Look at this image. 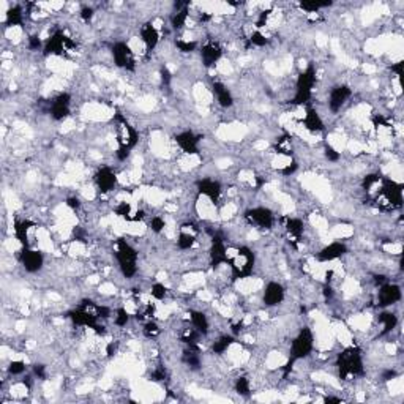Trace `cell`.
Returning a JSON list of instances; mask_svg holds the SVG:
<instances>
[{"mask_svg":"<svg viewBox=\"0 0 404 404\" xmlns=\"http://www.w3.org/2000/svg\"><path fill=\"white\" fill-rule=\"evenodd\" d=\"M160 76H161V82H163L164 85H169V84H171L172 76H171V73H169L167 68H161V70H160Z\"/></svg>","mask_w":404,"mask_h":404,"instance_id":"55","label":"cell"},{"mask_svg":"<svg viewBox=\"0 0 404 404\" xmlns=\"http://www.w3.org/2000/svg\"><path fill=\"white\" fill-rule=\"evenodd\" d=\"M379 185H381V190L374 196L376 207L384 212L399 208L402 205V185L387 177H382Z\"/></svg>","mask_w":404,"mask_h":404,"instance_id":"2","label":"cell"},{"mask_svg":"<svg viewBox=\"0 0 404 404\" xmlns=\"http://www.w3.org/2000/svg\"><path fill=\"white\" fill-rule=\"evenodd\" d=\"M396 376H398V374H396V371H393V370H387V371H384V374H382V381L388 382V381L395 379Z\"/></svg>","mask_w":404,"mask_h":404,"instance_id":"57","label":"cell"},{"mask_svg":"<svg viewBox=\"0 0 404 404\" xmlns=\"http://www.w3.org/2000/svg\"><path fill=\"white\" fill-rule=\"evenodd\" d=\"M270 13H272V10H265V11L260 13L259 18H257V21H256V27H257V29L264 27V25L267 24V19H268V16H270Z\"/></svg>","mask_w":404,"mask_h":404,"instance_id":"51","label":"cell"},{"mask_svg":"<svg viewBox=\"0 0 404 404\" xmlns=\"http://www.w3.org/2000/svg\"><path fill=\"white\" fill-rule=\"evenodd\" d=\"M275 152L278 155H284V156H291L292 155V141H291V136L288 134H284L281 136L278 141H277V144H275Z\"/></svg>","mask_w":404,"mask_h":404,"instance_id":"35","label":"cell"},{"mask_svg":"<svg viewBox=\"0 0 404 404\" xmlns=\"http://www.w3.org/2000/svg\"><path fill=\"white\" fill-rule=\"evenodd\" d=\"M131 213H133V208H131V205H129L128 202H120L119 205L115 207V215L123 218V219H126V221H129V218H131Z\"/></svg>","mask_w":404,"mask_h":404,"instance_id":"40","label":"cell"},{"mask_svg":"<svg viewBox=\"0 0 404 404\" xmlns=\"http://www.w3.org/2000/svg\"><path fill=\"white\" fill-rule=\"evenodd\" d=\"M43 46V43H41V40L40 38H38V35H32L30 38H29V49H32V51H38ZM44 48V46H43Z\"/></svg>","mask_w":404,"mask_h":404,"instance_id":"53","label":"cell"},{"mask_svg":"<svg viewBox=\"0 0 404 404\" xmlns=\"http://www.w3.org/2000/svg\"><path fill=\"white\" fill-rule=\"evenodd\" d=\"M198 352H199V349L188 347V350H185L184 355H182V362H184L187 367H190L193 370H198L201 367V357Z\"/></svg>","mask_w":404,"mask_h":404,"instance_id":"33","label":"cell"},{"mask_svg":"<svg viewBox=\"0 0 404 404\" xmlns=\"http://www.w3.org/2000/svg\"><path fill=\"white\" fill-rule=\"evenodd\" d=\"M350 95H352V88H350L349 85H346V84L333 87L330 95H329V109L333 114H336L344 106L346 101L350 98Z\"/></svg>","mask_w":404,"mask_h":404,"instance_id":"15","label":"cell"},{"mask_svg":"<svg viewBox=\"0 0 404 404\" xmlns=\"http://www.w3.org/2000/svg\"><path fill=\"white\" fill-rule=\"evenodd\" d=\"M142 332H144V336L149 338V340H153V338H156L160 335V327L156 325V322L153 321H149L146 325H144V329H142Z\"/></svg>","mask_w":404,"mask_h":404,"instance_id":"41","label":"cell"},{"mask_svg":"<svg viewBox=\"0 0 404 404\" xmlns=\"http://www.w3.org/2000/svg\"><path fill=\"white\" fill-rule=\"evenodd\" d=\"M268 44V38L265 35H262L259 30L253 32L248 38V41H246V48H251V46H257V48H262Z\"/></svg>","mask_w":404,"mask_h":404,"instance_id":"37","label":"cell"},{"mask_svg":"<svg viewBox=\"0 0 404 404\" xmlns=\"http://www.w3.org/2000/svg\"><path fill=\"white\" fill-rule=\"evenodd\" d=\"M212 92L213 95L216 97L218 100V104L221 108H232V104H234V98H232V94L229 92V88L221 82V81H212Z\"/></svg>","mask_w":404,"mask_h":404,"instance_id":"25","label":"cell"},{"mask_svg":"<svg viewBox=\"0 0 404 404\" xmlns=\"http://www.w3.org/2000/svg\"><path fill=\"white\" fill-rule=\"evenodd\" d=\"M164 379H166V371H164V368H156L150 374V381H153V382H163Z\"/></svg>","mask_w":404,"mask_h":404,"instance_id":"49","label":"cell"},{"mask_svg":"<svg viewBox=\"0 0 404 404\" xmlns=\"http://www.w3.org/2000/svg\"><path fill=\"white\" fill-rule=\"evenodd\" d=\"M208 256H210V265L213 268L223 265V264H228L229 260V256H228V250H226V245H225V240L221 236H213L212 239V246H210V251H208Z\"/></svg>","mask_w":404,"mask_h":404,"instance_id":"13","label":"cell"},{"mask_svg":"<svg viewBox=\"0 0 404 404\" xmlns=\"http://www.w3.org/2000/svg\"><path fill=\"white\" fill-rule=\"evenodd\" d=\"M298 169V164H297V161H291L289 164H286L283 169H281V174L283 175H291V174H294L295 171Z\"/></svg>","mask_w":404,"mask_h":404,"instance_id":"54","label":"cell"},{"mask_svg":"<svg viewBox=\"0 0 404 404\" xmlns=\"http://www.w3.org/2000/svg\"><path fill=\"white\" fill-rule=\"evenodd\" d=\"M190 319H191V325L196 329L202 336H205L208 333V329H210V324H208L207 316L204 315L202 311H196L191 309L190 311Z\"/></svg>","mask_w":404,"mask_h":404,"instance_id":"29","label":"cell"},{"mask_svg":"<svg viewBox=\"0 0 404 404\" xmlns=\"http://www.w3.org/2000/svg\"><path fill=\"white\" fill-rule=\"evenodd\" d=\"M175 46L180 52H185V54H188V52H193V51H196L198 44L196 41H185V40H177L175 41Z\"/></svg>","mask_w":404,"mask_h":404,"instance_id":"45","label":"cell"},{"mask_svg":"<svg viewBox=\"0 0 404 404\" xmlns=\"http://www.w3.org/2000/svg\"><path fill=\"white\" fill-rule=\"evenodd\" d=\"M377 321H379V324L382 325V332H381V336L387 335L392 332L396 325H398V318L395 312H388V311H384L379 315V318H377Z\"/></svg>","mask_w":404,"mask_h":404,"instance_id":"30","label":"cell"},{"mask_svg":"<svg viewBox=\"0 0 404 404\" xmlns=\"http://www.w3.org/2000/svg\"><path fill=\"white\" fill-rule=\"evenodd\" d=\"M74 49V43L62 30H56L44 43V56H67V52Z\"/></svg>","mask_w":404,"mask_h":404,"instance_id":"8","label":"cell"},{"mask_svg":"<svg viewBox=\"0 0 404 404\" xmlns=\"http://www.w3.org/2000/svg\"><path fill=\"white\" fill-rule=\"evenodd\" d=\"M70 104H71V95L70 94L57 95L51 104V117L57 122L65 120L70 115Z\"/></svg>","mask_w":404,"mask_h":404,"instance_id":"16","label":"cell"},{"mask_svg":"<svg viewBox=\"0 0 404 404\" xmlns=\"http://www.w3.org/2000/svg\"><path fill=\"white\" fill-rule=\"evenodd\" d=\"M223 56V49L216 41H207L201 49V59L205 68L215 67V63Z\"/></svg>","mask_w":404,"mask_h":404,"instance_id":"19","label":"cell"},{"mask_svg":"<svg viewBox=\"0 0 404 404\" xmlns=\"http://www.w3.org/2000/svg\"><path fill=\"white\" fill-rule=\"evenodd\" d=\"M24 22V13H22V8L19 5L16 7H11L7 15H5V24L8 27H15V25H21Z\"/></svg>","mask_w":404,"mask_h":404,"instance_id":"32","label":"cell"},{"mask_svg":"<svg viewBox=\"0 0 404 404\" xmlns=\"http://www.w3.org/2000/svg\"><path fill=\"white\" fill-rule=\"evenodd\" d=\"M33 374L38 377V379L46 381V377H48V374H46V367H44L43 363H35V365H33Z\"/></svg>","mask_w":404,"mask_h":404,"instance_id":"48","label":"cell"},{"mask_svg":"<svg viewBox=\"0 0 404 404\" xmlns=\"http://www.w3.org/2000/svg\"><path fill=\"white\" fill-rule=\"evenodd\" d=\"M236 392L240 395V396H245V398H248L251 395V385H250V381H248V377H245V376H240L239 379L236 381Z\"/></svg>","mask_w":404,"mask_h":404,"instance_id":"36","label":"cell"},{"mask_svg":"<svg viewBox=\"0 0 404 404\" xmlns=\"http://www.w3.org/2000/svg\"><path fill=\"white\" fill-rule=\"evenodd\" d=\"M175 8H177V11L174 13L172 18H171V25H172L174 30H180L185 25L187 19H188L190 4L188 2H185V4H175Z\"/></svg>","mask_w":404,"mask_h":404,"instance_id":"28","label":"cell"},{"mask_svg":"<svg viewBox=\"0 0 404 404\" xmlns=\"http://www.w3.org/2000/svg\"><path fill=\"white\" fill-rule=\"evenodd\" d=\"M401 297H402V294H401V288L398 284L385 283V284L379 286V292H377V305L382 306V308L392 306L401 300Z\"/></svg>","mask_w":404,"mask_h":404,"instance_id":"12","label":"cell"},{"mask_svg":"<svg viewBox=\"0 0 404 404\" xmlns=\"http://www.w3.org/2000/svg\"><path fill=\"white\" fill-rule=\"evenodd\" d=\"M254 264H256L254 253L248 246H240L237 253L232 257H229L228 260V265L231 267V272H232V280L239 281V280L250 278L253 275Z\"/></svg>","mask_w":404,"mask_h":404,"instance_id":"4","label":"cell"},{"mask_svg":"<svg viewBox=\"0 0 404 404\" xmlns=\"http://www.w3.org/2000/svg\"><path fill=\"white\" fill-rule=\"evenodd\" d=\"M312 347H315V335H312L311 329L303 327L297 333V336L294 338V341L291 344L289 360L295 363L302 358H306L312 352Z\"/></svg>","mask_w":404,"mask_h":404,"instance_id":"7","label":"cell"},{"mask_svg":"<svg viewBox=\"0 0 404 404\" xmlns=\"http://www.w3.org/2000/svg\"><path fill=\"white\" fill-rule=\"evenodd\" d=\"M95 185L101 193H109L117 187V175L111 167H101L95 174Z\"/></svg>","mask_w":404,"mask_h":404,"instance_id":"17","label":"cell"},{"mask_svg":"<svg viewBox=\"0 0 404 404\" xmlns=\"http://www.w3.org/2000/svg\"><path fill=\"white\" fill-rule=\"evenodd\" d=\"M402 67H404V62H396L392 65V71L396 73V76H401L402 74Z\"/></svg>","mask_w":404,"mask_h":404,"instance_id":"58","label":"cell"},{"mask_svg":"<svg viewBox=\"0 0 404 404\" xmlns=\"http://www.w3.org/2000/svg\"><path fill=\"white\" fill-rule=\"evenodd\" d=\"M81 19L84 21V22H88V21H92V18H94V8L92 7H84L82 10H81Z\"/></svg>","mask_w":404,"mask_h":404,"instance_id":"52","label":"cell"},{"mask_svg":"<svg viewBox=\"0 0 404 404\" xmlns=\"http://www.w3.org/2000/svg\"><path fill=\"white\" fill-rule=\"evenodd\" d=\"M114 352H115V346H114V343H109L108 347H106V354H108V357H112Z\"/></svg>","mask_w":404,"mask_h":404,"instance_id":"61","label":"cell"},{"mask_svg":"<svg viewBox=\"0 0 404 404\" xmlns=\"http://www.w3.org/2000/svg\"><path fill=\"white\" fill-rule=\"evenodd\" d=\"M115 123H117V144H119L117 158L123 161L126 160L129 152L136 147L139 141V134L134 129V126H131V123H129L120 112L115 114Z\"/></svg>","mask_w":404,"mask_h":404,"instance_id":"3","label":"cell"},{"mask_svg":"<svg viewBox=\"0 0 404 404\" xmlns=\"http://www.w3.org/2000/svg\"><path fill=\"white\" fill-rule=\"evenodd\" d=\"M164 228H166V221H164L161 216H153V218L150 219V229H152L153 232L160 234Z\"/></svg>","mask_w":404,"mask_h":404,"instance_id":"46","label":"cell"},{"mask_svg":"<svg viewBox=\"0 0 404 404\" xmlns=\"http://www.w3.org/2000/svg\"><path fill=\"white\" fill-rule=\"evenodd\" d=\"M142 218H144V210H136L131 213V218H129V221H141Z\"/></svg>","mask_w":404,"mask_h":404,"instance_id":"59","label":"cell"},{"mask_svg":"<svg viewBox=\"0 0 404 404\" xmlns=\"http://www.w3.org/2000/svg\"><path fill=\"white\" fill-rule=\"evenodd\" d=\"M202 335L196 330V329H185L184 330V333H182V336H180V340H182V343H185V344H188V347H194V349H199L198 347V341H199V338H201Z\"/></svg>","mask_w":404,"mask_h":404,"instance_id":"34","label":"cell"},{"mask_svg":"<svg viewBox=\"0 0 404 404\" xmlns=\"http://www.w3.org/2000/svg\"><path fill=\"white\" fill-rule=\"evenodd\" d=\"M8 374L11 376H19L25 371V363L22 360H13L8 363Z\"/></svg>","mask_w":404,"mask_h":404,"instance_id":"43","label":"cell"},{"mask_svg":"<svg viewBox=\"0 0 404 404\" xmlns=\"http://www.w3.org/2000/svg\"><path fill=\"white\" fill-rule=\"evenodd\" d=\"M243 218L248 221L251 226H256L259 229H272L275 225V215L267 207H253L248 208Z\"/></svg>","mask_w":404,"mask_h":404,"instance_id":"9","label":"cell"},{"mask_svg":"<svg viewBox=\"0 0 404 404\" xmlns=\"http://www.w3.org/2000/svg\"><path fill=\"white\" fill-rule=\"evenodd\" d=\"M67 205H68L70 208H73V210H79L81 201L77 199V198H68V199H67Z\"/></svg>","mask_w":404,"mask_h":404,"instance_id":"56","label":"cell"},{"mask_svg":"<svg viewBox=\"0 0 404 404\" xmlns=\"http://www.w3.org/2000/svg\"><path fill=\"white\" fill-rule=\"evenodd\" d=\"M330 5H332V2H300L298 4V7H300L303 11H308V13H316L321 8H327Z\"/></svg>","mask_w":404,"mask_h":404,"instance_id":"39","label":"cell"},{"mask_svg":"<svg viewBox=\"0 0 404 404\" xmlns=\"http://www.w3.org/2000/svg\"><path fill=\"white\" fill-rule=\"evenodd\" d=\"M236 343V336H232V335H223V336H219L218 340L212 344V352L213 354H225L226 350Z\"/></svg>","mask_w":404,"mask_h":404,"instance_id":"31","label":"cell"},{"mask_svg":"<svg viewBox=\"0 0 404 404\" xmlns=\"http://www.w3.org/2000/svg\"><path fill=\"white\" fill-rule=\"evenodd\" d=\"M284 295H286V292H284L283 286L277 281H270V283H267L265 289H264L262 302L267 306H278L280 303H283Z\"/></svg>","mask_w":404,"mask_h":404,"instance_id":"18","label":"cell"},{"mask_svg":"<svg viewBox=\"0 0 404 404\" xmlns=\"http://www.w3.org/2000/svg\"><path fill=\"white\" fill-rule=\"evenodd\" d=\"M129 322V312L125 308H119L115 311V325L117 327H125Z\"/></svg>","mask_w":404,"mask_h":404,"instance_id":"44","label":"cell"},{"mask_svg":"<svg viewBox=\"0 0 404 404\" xmlns=\"http://www.w3.org/2000/svg\"><path fill=\"white\" fill-rule=\"evenodd\" d=\"M196 188L198 193L202 194V196L208 198L213 204L218 202L219 196H221V185L219 182L213 180V178H202L196 182Z\"/></svg>","mask_w":404,"mask_h":404,"instance_id":"20","label":"cell"},{"mask_svg":"<svg viewBox=\"0 0 404 404\" xmlns=\"http://www.w3.org/2000/svg\"><path fill=\"white\" fill-rule=\"evenodd\" d=\"M281 221L292 245L297 246V243L302 240V236H303V221L300 218H292V216H283Z\"/></svg>","mask_w":404,"mask_h":404,"instance_id":"23","label":"cell"},{"mask_svg":"<svg viewBox=\"0 0 404 404\" xmlns=\"http://www.w3.org/2000/svg\"><path fill=\"white\" fill-rule=\"evenodd\" d=\"M336 368L340 379L347 381L349 377H357L363 374V358L362 350L357 346H349L341 350L336 357Z\"/></svg>","mask_w":404,"mask_h":404,"instance_id":"1","label":"cell"},{"mask_svg":"<svg viewBox=\"0 0 404 404\" xmlns=\"http://www.w3.org/2000/svg\"><path fill=\"white\" fill-rule=\"evenodd\" d=\"M381 180H382V175H381V174H368L367 177L363 178L362 187H363L365 191L370 193L376 185H379V184H381Z\"/></svg>","mask_w":404,"mask_h":404,"instance_id":"38","label":"cell"},{"mask_svg":"<svg viewBox=\"0 0 404 404\" xmlns=\"http://www.w3.org/2000/svg\"><path fill=\"white\" fill-rule=\"evenodd\" d=\"M324 153H325V158H327L329 161H338L340 160V152H336L332 146H325V149H324Z\"/></svg>","mask_w":404,"mask_h":404,"instance_id":"47","label":"cell"},{"mask_svg":"<svg viewBox=\"0 0 404 404\" xmlns=\"http://www.w3.org/2000/svg\"><path fill=\"white\" fill-rule=\"evenodd\" d=\"M141 38H142V41H144V44H146V51L152 52L156 48V44H158V41H160V32L152 22H146L141 27Z\"/></svg>","mask_w":404,"mask_h":404,"instance_id":"24","label":"cell"},{"mask_svg":"<svg viewBox=\"0 0 404 404\" xmlns=\"http://www.w3.org/2000/svg\"><path fill=\"white\" fill-rule=\"evenodd\" d=\"M115 257L122 275L125 278H133L138 273V251L134 246L129 245L125 239H117Z\"/></svg>","mask_w":404,"mask_h":404,"instance_id":"5","label":"cell"},{"mask_svg":"<svg viewBox=\"0 0 404 404\" xmlns=\"http://www.w3.org/2000/svg\"><path fill=\"white\" fill-rule=\"evenodd\" d=\"M374 281H376V284L382 286V284H385V277H384V275H377V277L374 278Z\"/></svg>","mask_w":404,"mask_h":404,"instance_id":"63","label":"cell"},{"mask_svg":"<svg viewBox=\"0 0 404 404\" xmlns=\"http://www.w3.org/2000/svg\"><path fill=\"white\" fill-rule=\"evenodd\" d=\"M19 260L22 267L25 268V272L29 273H36L40 272L44 265V256L41 251L38 250H32L29 246H24L22 251L19 253Z\"/></svg>","mask_w":404,"mask_h":404,"instance_id":"11","label":"cell"},{"mask_svg":"<svg viewBox=\"0 0 404 404\" xmlns=\"http://www.w3.org/2000/svg\"><path fill=\"white\" fill-rule=\"evenodd\" d=\"M95 315L98 318H103V319H108L111 316V308L108 306H101V305H95Z\"/></svg>","mask_w":404,"mask_h":404,"instance_id":"50","label":"cell"},{"mask_svg":"<svg viewBox=\"0 0 404 404\" xmlns=\"http://www.w3.org/2000/svg\"><path fill=\"white\" fill-rule=\"evenodd\" d=\"M346 253L347 246L343 242H332L318 253V260H321V262H330V260L343 257Z\"/></svg>","mask_w":404,"mask_h":404,"instance_id":"21","label":"cell"},{"mask_svg":"<svg viewBox=\"0 0 404 404\" xmlns=\"http://www.w3.org/2000/svg\"><path fill=\"white\" fill-rule=\"evenodd\" d=\"M112 57H114V63L119 68H123L126 71H134L136 70L134 52L131 51V48H129L126 43L117 41L112 46Z\"/></svg>","mask_w":404,"mask_h":404,"instance_id":"10","label":"cell"},{"mask_svg":"<svg viewBox=\"0 0 404 404\" xmlns=\"http://www.w3.org/2000/svg\"><path fill=\"white\" fill-rule=\"evenodd\" d=\"M324 402H343V399L336 396H327V398H324Z\"/></svg>","mask_w":404,"mask_h":404,"instance_id":"62","label":"cell"},{"mask_svg":"<svg viewBox=\"0 0 404 404\" xmlns=\"http://www.w3.org/2000/svg\"><path fill=\"white\" fill-rule=\"evenodd\" d=\"M303 125L311 133H322L325 129L321 115L318 114V111L315 108H311V106H306L305 117H303Z\"/></svg>","mask_w":404,"mask_h":404,"instance_id":"26","label":"cell"},{"mask_svg":"<svg viewBox=\"0 0 404 404\" xmlns=\"http://www.w3.org/2000/svg\"><path fill=\"white\" fill-rule=\"evenodd\" d=\"M324 295H325V298H332L333 297V289L330 288V284L324 288Z\"/></svg>","mask_w":404,"mask_h":404,"instance_id":"60","label":"cell"},{"mask_svg":"<svg viewBox=\"0 0 404 404\" xmlns=\"http://www.w3.org/2000/svg\"><path fill=\"white\" fill-rule=\"evenodd\" d=\"M35 226L33 221L30 219H19L15 223V237L16 240L22 245V248L24 246H29V231Z\"/></svg>","mask_w":404,"mask_h":404,"instance_id":"27","label":"cell"},{"mask_svg":"<svg viewBox=\"0 0 404 404\" xmlns=\"http://www.w3.org/2000/svg\"><path fill=\"white\" fill-rule=\"evenodd\" d=\"M315 84H316V68H315V65H308L297 77L295 95L291 103L297 104V106L306 104L312 95V87H315Z\"/></svg>","mask_w":404,"mask_h":404,"instance_id":"6","label":"cell"},{"mask_svg":"<svg viewBox=\"0 0 404 404\" xmlns=\"http://www.w3.org/2000/svg\"><path fill=\"white\" fill-rule=\"evenodd\" d=\"M198 228L193 223H185L180 228V234L177 237V246L180 250H190L193 245L196 243V236H198Z\"/></svg>","mask_w":404,"mask_h":404,"instance_id":"22","label":"cell"},{"mask_svg":"<svg viewBox=\"0 0 404 404\" xmlns=\"http://www.w3.org/2000/svg\"><path fill=\"white\" fill-rule=\"evenodd\" d=\"M150 294H152V297L155 298V300H163V298L167 295V289H166V286H164V284H161V283H155V284H152Z\"/></svg>","mask_w":404,"mask_h":404,"instance_id":"42","label":"cell"},{"mask_svg":"<svg viewBox=\"0 0 404 404\" xmlns=\"http://www.w3.org/2000/svg\"><path fill=\"white\" fill-rule=\"evenodd\" d=\"M175 142L180 147L182 152H185L188 155H198L199 153V142L202 139L201 134H196L193 131H182L175 134Z\"/></svg>","mask_w":404,"mask_h":404,"instance_id":"14","label":"cell"}]
</instances>
